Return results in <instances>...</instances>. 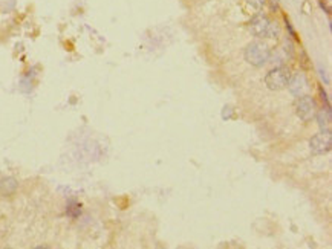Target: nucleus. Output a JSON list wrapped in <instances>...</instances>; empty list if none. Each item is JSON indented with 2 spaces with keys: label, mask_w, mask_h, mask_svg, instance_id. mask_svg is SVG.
<instances>
[{
  "label": "nucleus",
  "mask_w": 332,
  "mask_h": 249,
  "mask_svg": "<svg viewBox=\"0 0 332 249\" xmlns=\"http://www.w3.org/2000/svg\"><path fill=\"white\" fill-rule=\"evenodd\" d=\"M246 4L250 5V6H253L254 10L260 11V10H263V6H265V4H266V0H246Z\"/></svg>",
  "instance_id": "nucleus-9"
},
{
  "label": "nucleus",
  "mask_w": 332,
  "mask_h": 249,
  "mask_svg": "<svg viewBox=\"0 0 332 249\" xmlns=\"http://www.w3.org/2000/svg\"><path fill=\"white\" fill-rule=\"evenodd\" d=\"M66 214L72 218H77L81 214V205L77 202H69L66 206Z\"/></svg>",
  "instance_id": "nucleus-8"
},
{
  "label": "nucleus",
  "mask_w": 332,
  "mask_h": 249,
  "mask_svg": "<svg viewBox=\"0 0 332 249\" xmlns=\"http://www.w3.org/2000/svg\"><path fill=\"white\" fill-rule=\"evenodd\" d=\"M286 88H289L292 95L301 96V95H305V92L308 89V81H306V78H305V75H303V74H295L294 76L289 78Z\"/></svg>",
  "instance_id": "nucleus-6"
},
{
  "label": "nucleus",
  "mask_w": 332,
  "mask_h": 249,
  "mask_svg": "<svg viewBox=\"0 0 332 249\" xmlns=\"http://www.w3.org/2000/svg\"><path fill=\"white\" fill-rule=\"evenodd\" d=\"M317 115V121H318V126L321 128V132H330V121H332V116H330V106H326L323 110H320Z\"/></svg>",
  "instance_id": "nucleus-7"
},
{
  "label": "nucleus",
  "mask_w": 332,
  "mask_h": 249,
  "mask_svg": "<svg viewBox=\"0 0 332 249\" xmlns=\"http://www.w3.org/2000/svg\"><path fill=\"white\" fill-rule=\"evenodd\" d=\"M291 78V72L288 68L280 66L269 70L265 76V84L269 90H282L288 86V81Z\"/></svg>",
  "instance_id": "nucleus-3"
},
{
  "label": "nucleus",
  "mask_w": 332,
  "mask_h": 249,
  "mask_svg": "<svg viewBox=\"0 0 332 249\" xmlns=\"http://www.w3.org/2000/svg\"><path fill=\"white\" fill-rule=\"evenodd\" d=\"M309 148L314 154H324L329 153L332 148V134L330 132H321L311 138Z\"/></svg>",
  "instance_id": "nucleus-5"
},
{
  "label": "nucleus",
  "mask_w": 332,
  "mask_h": 249,
  "mask_svg": "<svg viewBox=\"0 0 332 249\" xmlns=\"http://www.w3.org/2000/svg\"><path fill=\"white\" fill-rule=\"evenodd\" d=\"M295 114L301 121H311L317 114L315 101L308 95L297 96V100H295Z\"/></svg>",
  "instance_id": "nucleus-4"
},
{
  "label": "nucleus",
  "mask_w": 332,
  "mask_h": 249,
  "mask_svg": "<svg viewBox=\"0 0 332 249\" xmlns=\"http://www.w3.org/2000/svg\"><path fill=\"white\" fill-rule=\"evenodd\" d=\"M243 57H245L248 64H251L254 68H262V66H265L269 62L271 49H269V46L265 42L256 40V42H251L250 44L245 48Z\"/></svg>",
  "instance_id": "nucleus-1"
},
{
  "label": "nucleus",
  "mask_w": 332,
  "mask_h": 249,
  "mask_svg": "<svg viewBox=\"0 0 332 249\" xmlns=\"http://www.w3.org/2000/svg\"><path fill=\"white\" fill-rule=\"evenodd\" d=\"M320 94H321V98H323V101H326V106H330V102H329V100H327V95L323 92V89L320 88Z\"/></svg>",
  "instance_id": "nucleus-11"
},
{
  "label": "nucleus",
  "mask_w": 332,
  "mask_h": 249,
  "mask_svg": "<svg viewBox=\"0 0 332 249\" xmlns=\"http://www.w3.org/2000/svg\"><path fill=\"white\" fill-rule=\"evenodd\" d=\"M318 70H320V75H321V80L324 81V84H329L330 81H329V78L326 76V70H323V68H320Z\"/></svg>",
  "instance_id": "nucleus-10"
},
{
  "label": "nucleus",
  "mask_w": 332,
  "mask_h": 249,
  "mask_svg": "<svg viewBox=\"0 0 332 249\" xmlns=\"http://www.w3.org/2000/svg\"><path fill=\"white\" fill-rule=\"evenodd\" d=\"M248 30H250L251 36H254L256 38H271L277 36V28L263 14L254 16L250 20V23H248Z\"/></svg>",
  "instance_id": "nucleus-2"
}]
</instances>
